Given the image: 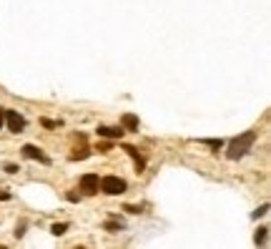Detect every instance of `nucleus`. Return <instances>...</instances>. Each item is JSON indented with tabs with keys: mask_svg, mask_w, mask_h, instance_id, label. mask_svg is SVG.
Wrapping results in <instances>:
<instances>
[{
	"mask_svg": "<svg viewBox=\"0 0 271 249\" xmlns=\"http://www.w3.org/2000/svg\"><path fill=\"white\" fill-rule=\"evenodd\" d=\"M253 141H256V131H243L241 136H236V139L228 144V151H226V156H228L231 161H236V159L246 156V154L251 151Z\"/></svg>",
	"mask_w": 271,
	"mask_h": 249,
	"instance_id": "1",
	"label": "nucleus"
},
{
	"mask_svg": "<svg viewBox=\"0 0 271 249\" xmlns=\"http://www.w3.org/2000/svg\"><path fill=\"white\" fill-rule=\"evenodd\" d=\"M101 191L103 194H111V196L123 194L126 191V181L118 179V176H106V179H101Z\"/></svg>",
	"mask_w": 271,
	"mask_h": 249,
	"instance_id": "2",
	"label": "nucleus"
},
{
	"mask_svg": "<svg viewBox=\"0 0 271 249\" xmlns=\"http://www.w3.org/2000/svg\"><path fill=\"white\" fill-rule=\"evenodd\" d=\"M6 121H8V129L16 131V134H21L26 129V118L18 111H6Z\"/></svg>",
	"mask_w": 271,
	"mask_h": 249,
	"instance_id": "3",
	"label": "nucleus"
},
{
	"mask_svg": "<svg viewBox=\"0 0 271 249\" xmlns=\"http://www.w3.org/2000/svg\"><path fill=\"white\" fill-rule=\"evenodd\" d=\"M81 189H83L86 194H98V189H101V179H98L96 174H86V176L81 179Z\"/></svg>",
	"mask_w": 271,
	"mask_h": 249,
	"instance_id": "4",
	"label": "nucleus"
},
{
	"mask_svg": "<svg viewBox=\"0 0 271 249\" xmlns=\"http://www.w3.org/2000/svg\"><path fill=\"white\" fill-rule=\"evenodd\" d=\"M23 156H28V159H36V161H41V164H51V159L38 149V146H33V144H26L23 146Z\"/></svg>",
	"mask_w": 271,
	"mask_h": 249,
	"instance_id": "5",
	"label": "nucleus"
},
{
	"mask_svg": "<svg viewBox=\"0 0 271 249\" xmlns=\"http://www.w3.org/2000/svg\"><path fill=\"white\" fill-rule=\"evenodd\" d=\"M126 134L123 126H101L98 129V136H106V139H121Z\"/></svg>",
	"mask_w": 271,
	"mask_h": 249,
	"instance_id": "6",
	"label": "nucleus"
},
{
	"mask_svg": "<svg viewBox=\"0 0 271 249\" xmlns=\"http://www.w3.org/2000/svg\"><path fill=\"white\" fill-rule=\"evenodd\" d=\"M121 126H123L126 131H138V116H133V113H126V116L121 118Z\"/></svg>",
	"mask_w": 271,
	"mask_h": 249,
	"instance_id": "7",
	"label": "nucleus"
},
{
	"mask_svg": "<svg viewBox=\"0 0 271 249\" xmlns=\"http://www.w3.org/2000/svg\"><path fill=\"white\" fill-rule=\"evenodd\" d=\"M123 151H128V154L133 156V161H136V171H143V169H146V159H143L133 146H123Z\"/></svg>",
	"mask_w": 271,
	"mask_h": 249,
	"instance_id": "8",
	"label": "nucleus"
},
{
	"mask_svg": "<svg viewBox=\"0 0 271 249\" xmlns=\"http://www.w3.org/2000/svg\"><path fill=\"white\" fill-rule=\"evenodd\" d=\"M66 229H68V224H66V221H61V224H53V226H51V231H53L56 236H61V234H66Z\"/></svg>",
	"mask_w": 271,
	"mask_h": 249,
	"instance_id": "9",
	"label": "nucleus"
},
{
	"mask_svg": "<svg viewBox=\"0 0 271 249\" xmlns=\"http://www.w3.org/2000/svg\"><path fill=\"white\" fill-rule=\"evenodd\" d=\"M266 231H268L266 226H258V231H256V236H253L256 244H266Z\"/></svg>",
	"mask_w": 271,
	"mask_h": 249,
	"instance_id": "10",
	"label": "nucleus"
},
{
	"mask_svg": "<svg viewBox=\"0 0 271 249\" xmlns=\"http://www.w3.org/2000/svg\"><path fill=\"white\" fill-rule=\"evenodd\" d=\"M201 144H206V146H211V149H221V146H223L221 139H203Z\"/></svg>",
	"mask_w": 271,
	"mask_h": 249,
	"instance_id": "11",
	"label": "nucleus"
},
{
	"mask_svg": "<svg viewBox=\"0 0 271 249\" xmlns=\"http://www.w3.org/2000/svg\"><path fill=\"white\" fill-rule=\"evenodd\" d=\"M266 211H268V204H263V206H261V209H256V211H253V216H256V219H258V216H263V214H266Z\"/></svg>",
	"mask_w": 271,
	"mask_h": 249,
	"instance_id": "12",
	"label": "nucleus"
},
{
	"mask_svg": "<svg viewBox=\"0 0 271 249\" xmlns=\"http://www.w3.org/2000/svg\"><path fill=\"white\" fill-rule=\"evenodd\" d=\"M43 126H46V129H56V126H58V121H51V118H43Z\"/></svg>",
	"mask_w": 271,
	"mask_h": 249,
	"instance_id": "13",
	"label": "nucleus"
},
{
	"mask_svg": "<svg viewBox=\"0 0 271 249\" xmlns=\"http://www.w3.org/2000/svg\"><path fill=\"white\" fill-rule=\"evenodd\" d=\"M6 171H8V174H18L21 169H18L16 164H6Z\"/></svg>",
	"mask_w": 271,
	"mask_h": 249,
	"instance_id": "14",
	"label": "nucleus"
},
{
	"mask_svg": "<svg viewBox=\"0 0 271 249\" xmlns=\"http://www.w3.org/2000/svg\"><path fill=\"white\" fill-rule=\"evenodd\" d=\"M121 226H123L121 221H108V224H106V229H121Z\"/></svg>",
	"mask_w": 271,
	"mask_h": 249,
	"instance_id": "15",
	"label": "nucleus"
},
{
	"mask_svg": "<svg viewBox=\"0 0 271 249\" xmlns=\"http://www.w3.org/2000/svg\"><path fill=\"white\" fill-rule=\"evenodd\" d=\"M78 199H81V196H78L76 191H68V201H78Z\"/></svg>",
	"mask_w": 271,
	"mask_h": 249,
	"instance_id": "16",
	"label": "nucleus"
},
{
	"mask_svg": "<svg viewBox=\"0 0 271 249\" xmlns=\"http://www.w3.org/2000/svg\"><path fill=\"white\" fill-rule=\"evenodd\" d=\"M126 211H131V214H138V211H141V206H126Z\"/></svg>",
	"mask_w": 271,
	"mask_h": 249,
	"instance_id": "17",
	"label": "nucleus"
},
{
	"mask_svg": "<svg viewBox=\"0 0 271 249\" xmlns=\"http://www.w3.org/2000/svg\"><path fill=\"white\" fill-rule=\"evenodd\" d=\"M3 121H6V111L0 108V129H3Z\"/></svg>",
	"mask_w": 271,
	"mask_h": 249,
	"instance_id": "18",
	"label": "nucleus"
},
{
	"mask_svg": "<svg viewBox=\"0 0 271 249\" xmlns=\"http://www.w3.org/2000/svg\"><path fill=\"white\" fill-rule=\"evenodd\" d=\"M0 199H11V194H6V191H0Z\"/></svg>",
	"mask_w": 271,
	"mask_h": 249,
	"instance_id": "19",
	"label": "nucleus"
}]
</instances>
